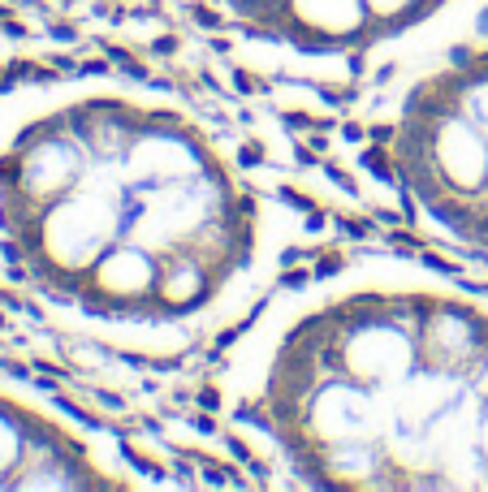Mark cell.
Here are the masks:
<instances>
[{
    "label": "cell",
    "mask_w": 488,
    "mask_h": 492,
    "mask_svg": "<svg viewBox=\"0 0 488 492\" xmlns=\"http://www.w3.org/2000/svg\"><path fill=\"white\" fill-rule=\"evenodd\" d=\"M303 216L177 91L78 74L0 95V272L57 328L177 358L242 324Z\"/></svg>",
    "instance_id": "6da1fadb"
},
{
    "label": "cell",
    "mask_w": 488,
    "mask_h": 492,
    "mask_svg": "<svg viewBox=\"0 0 488 492\" xmlns=\"http://www.w3.org/2000/svg\"><path fill=\"white\" fill-rule=\"evenodd\" d=\"M216 402L281 484L488 488V289L398 255L268 289Z\"/></svg>",
    "instance_id": "7a4b0ae2"
},
{
    "label": "cell",
    "mask_w": 488,
    "mask_h": 492,
    "mask_svg": "<svg viewBox=\"0 0 488 492\" xmlns=\"http://www.w3.org/2000/svg\"><path fill=\"white\" fill-rule=\"evenodd\" d=\"M247 70L298 87H389L471 30L488 0H177Z\"/></svg>",
    "instance_id": "3957f363"
},
{
    "label": "cell",
    "mask_w": 488,
    "mask_h": 492,
    "mask_svg": "<svg viewBox=\"0 0 488 492\" xmlns=\"http://www.w3.org/2000/svg\"><path fill=\"white\" fill-rule=\"evenodd\" d=\"M376 125L415 225L488 264V22L380 87Z\"/></svg>",
    "instance_id": "277c9868"
},
{
    "label": "cell",
    "mask_w": 488,
    "mask_h": 492,
    "mask_svg": "<svg viewBox=\"0 0 488 492\" xmlns=\"http://www.w3.org/2000/svg\"><path fill=\"white\" fill-rule=\"evenodd\" d=\"M117 436L0 380V488H152Z\"/></svg>",
    "instance_id": "5b68a950"
}]
</instances>
